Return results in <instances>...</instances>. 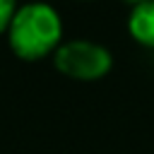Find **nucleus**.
I'll use <instances>...</instances> for the list:
<instances>
[{
  "label": "nucleus",
  "mask_w": 154,
  "mask_h": 154,
  "mask_svg": "<svg viewBox=\"0 0 154 154\" xmlns=\"http://www.w3.org/2000/svg\"><path fill=\"white\" fill-rule=\"evenodd\" d=\"M53 63L58 72H63L65 77H72L79 82H94L108 75L113 58H111V51L103 48L101 43L75 38L58 46V51L53 53Z\"/></svg>",
  "instance_id": "2"
},
{
  "label": "nucleus",
  "mask_w": 154,
  "mask_h": 154,
  "mask_svg": "<svg viewBox=\"0 0 154 154\" xmlns=\"http://www.w3.org/2000/svg\"><path fill=\"white\" fill-rule=\"evenodd\" d=\"M17 12V0H0V34H5Z\"/></svg>",
  "instance_id": "4"
},
{
  "label": "nucleus",
  "mask_w": 154,
  "mask_h": 154,
  "mask_svg": "<svg viewBox=\"0 0 154 154\" xmlns=\"http://www.w3.org/2000/svg\"><path fill=\"white\" fill-rule=\"evenodd\" d=\"M128 29L130 36L147 48H154V0L135 5L128 19Z\"/></svg>",
  "instance_id": "3"
},
{
  "label": "nucleus",
  "mask_w": 154,
  "mask_h": 154,
  "mask_svg": "<svg viewBox=\"0 0 154 154\" xmlns=\"http://www.w3.org/2000/svg\"><path fill=\"white\" fill-rule=\"evenodd\" d=\"M63 38V22L46 2H29L17 7L7 29L10 48L22 60H41L55 53Z\"/></svg>",
  "instance_id": "1"
},
{
  "label": "nucleus",
  "mask_w": 154,
  "mask_h": 154,
  "mask_svg": "<svg viewBox=\"0 0 154 154\" xmlns=\"http://www.w3.org/2000/svg\"><path fill=\"white\" fill-rule=\"evenodd\" d=\"M128 2H132V5H142V2H149V0H128Z\"/></svg>",
  "instance_id": "5"
}]
</instances>
